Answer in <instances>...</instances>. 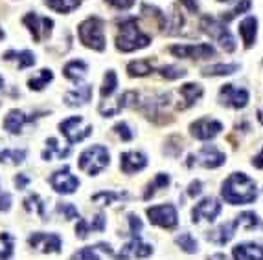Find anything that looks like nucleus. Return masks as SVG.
<instances>
[{
  "instance_id": "f257e3e1",
  "label": "nucleus",
  "mask_w": 263,
  "mask_h": 260,
  "mask_svg": "<svg viewBox=\"0 0 263 260\" xmlns=\"http://www.w3.org/2000/svg\"><path fill=\"white\" fill-rule=\"evenodd\" d=\"M224 202L230 205H245L252 204L258 196V187L254 180L249 178L245 172H234L223 182L221 189Z\"/></svg>"
},
{
  "instance_id": "f03ea898",
  "label": "nucleus",
  "mask_w": 263,
  "mask_h": 260,
  "mask_svg": "<svg viewBox=\"0 0 263 260\" xmlns=\"http://www.w3.org/2000/svg\"><path fill=\"white\" fill-rule=\"evenodd\" d=\"M149 44H151V37L142 33L136 18L131 17L120 22V33L116 37V48L120 52L129 53V52H135V50L147 48Z\"/></svg>"
},
{
  "instance_id": "7ed1b4c3",
  "label": "nucleus",
  "mask_w": 263,
  "mask_h": 260,
  "mask_svg": "<svg viewBox=\"0 0 263 260\" xmlns=\"http://www.w3.org/2000/svg\"><path fill=\"white\" fill-rule=\"evenodd\" d=\"M79 40L90 50L103 52L105 50V35H103V20L98 17H90L78 26Z\"/></svg>"
},
{
  "instance_id": "20e7f679",
  "label": "nucleus",
  "mask_w": 263,
  "mask_h": 260,
  "mask_svg": "<svg viewBox=\"0 0 263 260\" xmlns=\"http://www.w3.org/2000/svg\"><path fill=\"white\" fill-rule=\"evenodd\" d=\"M109 167V150L101 145L88 147L79 156V169L87 172L88 176H98L101 170Z\"/></svg>"
},
{
  "instance_id": "39448f33",
  "label": "nucleus",
  "mask_w": 263,
  "mask_h": 260,
  "mask_svg": "<svg viewBox=\"0 0 263 260\" xmlns=\"http://www.w3.org/2000/svg\"><path fill=\"white\" fill-rule=\"evenodd\" d=\"M201 28L204 33L210 35L212 39H215L223 46L224 52L232 53L236 50V39H234L232 33L227 30V26L221 20H215L214 17H208L206 15V17L201 18Z\"/></svg>"
},
{
  "instance_id": "423d86ee",
  "label": "nucleus",
  "mask_w": 263,
  "mask_h": 260,
  "mask_svg": "<svg viewBox=\"0 0 263 260\" xmlns=\"http://www.w3.org/2000/svg\"><path fill=\"white\" fill-rule=\"evenodd\" d=\"M83 125V117L74 116V117H68L65 121L59 123V130H61V134L66 138L68 145H74L78 141H83L85 138L92 134V125H87L81 128Z\"/></svg>"
},
{
  "instance_id": "0eeeda50",
  "label": "nucleus",
  "mask_w": 263,
  "mask_h": 260,
  "mask_svg": "<svg viewBox=\"0 0 263 260\" xmlns=\"http://www.w3.org/2000/svg\"><path fill=\"white\" fill-rule=\"evenodd\" d=\"M227 161V156L223 152H219L214 145H206L202 147L197 154H192L186 161L188 167H193V165H201V167H206V169H217L221 165H224Z\"/></svg>"
},
{
  "instance_id": "6e6552de",
  "label": "nucleus",
  "mask_w": 263,
  "mask_h": 260,
  "mask_svg": "<svg viewBox=\"0 0 263 260\" xmlns=\"http://www.w3.org/2000/svg\"><path fill=\"white\" fill-rule=\"evenodd\" d=\"M147 216L149 222L158 227H164V229H173V227L179 224V216H177V209L175 205L166 204V205H155V207L147 209Z\"/></svg>"
},
{
  "instance_id": "1a4fd4ad",
  "label": "nucleus",
  "mask_w": 263,
  "mask_h": 260,
  "mask_svg": "<svg viewBox=\"0 0 263 260\" xmlns=\"http://www.w3.org/2000/svg\"><path fill=\"white\" fill-rule=\"evenodd\" d=\"M170 52L179 59H210L215 55V48L212 44H180L171 46Z\"/></svg>"
},
{
  "instance_id": "9d476101",
  "label": "nucleus",
  "mask_w": 263,
  "mask_h": 260,
  "mask_svg": "<svg viewBox=\"0 0 263 260\" xmlns=\"http://www.w3.org/2000/svg\"><path fill=\"white\" fill-rule=\"evenodd\" d=\"M22 24L30 30L31 37L35 42H41L43 37H50L53 28V20L48 17H39L37 13H28L26 17L22 18Z\"/></svg>"
},
{
  "instance_id": "9b49d317",
  "label": "nucleus",
  "mask_w": 263,
  "mask_h": 260,
  "mask_svg": "<svg viewBox=\"0 0 263 260\" xmlns=\"http://www.w3.org/2000/svg\"><path fill=\"white\" fill-rule=\"evenodd\" d=\"M50 185H52L59 194H72L79 187V180L70 172L68 167H63V169L55 170V172L50 176Z\"/></svg>"
},
{
  "instance_id": "f8f14e48",
  "label": "nucleus",
  "mask_w": 263,
  "mask_h": 260,
  "mask_svg": "<svg viewBox=\"0 0 263 260\" xmlns=\"http://www.w3.org/2000/svg\"><path fill=\"white\" fill-rule=\"evenodd\" d=\"M221 204L217 202L215 198L208 196V198L201 200L192 211V222L193 224H199L201 220H206V222H214L215 218L221 214Z\"/></svg>"
},
{
  "instance_id": "ddd939ff",
  "label": "nucleus",
  "mask_w": 263,
  "mask_h": 260,
  "mask_svg": "<svg viewBox=\"0 0 263 260\" xmlns=\"http://www.w3.org/2000/svg\"><path fill=\"white\" fill-rule=\"evenodd\" d=\"M219 101L224 106L232 109H245L249 104V92L245 88H237L234 84H224L219 92Z\"/></svg>"
},
{
  "instance_id": "4468645a",
  "label": "nucleus",
  "mask_w": 263,
  "mask_h": 260,
  "mask_svg": "<svg viewBox=\"0 0 263 260\" xmlns=\"http://www.w3.org/2000/svg\"><path fill=\"white\" fill-rule=\"evenodd\" d=\"M190 130H192L193 138L206 141V139H212L219 134L223 130V123L215 121V119H208V117H201V119H197L195 123L190 125Z\"/></svg>"
},
{
  "instance_id": "2eb2a0df",
  "label": "nucleus",
  "mask_w": 263,
  "mask_h": 260,
  "mask_svg": "<svg viewBox=\"0 0 263 260\" xmlns=\"http://www.w3.org/2000/svg\"><path fill=\"white\" fill-rule=\"evenodd\" d=\"M28 244H30L33 249H39V251H43V253L61 251V239H59V234H53V233H33V234H30Z\"/></svg>"
},
{
  "instance_id": "dca6fc26",
  "label": "nucleus",
  "mask_w": 263,
  "mask_h": 260,
  "mask_svg": "<svg viewBox=\"0 0 263 260\" xmlns=\"http://www.w3.org/2000/svg\"><path fill=\"white\" fill-rule=\"evenodd\" d=\"M153 253V247L149 244H144L140 239V234H131V242H127L122 247V251L116 255V260H127L131 256L136 258H145Z\"/></svg>"
},
{
  "instance_id": "f3484780",
  "label": "nucleus",
  "mask_w": 263,
  "mask_h": 260,
  "mask_svg": "<svg viewBox=\"0 0 263 260\" xmlns=\"http://www.w3.org/2000/svg\"><path fill=\"white\" fill-rule=\"evenodd\" d=\"M147 165V158L142 152H123L120 156V167L125 174H133L142 170Z\"/></svg>"
},
{
  "instance_id": "a211bd4d",
  "label": "nucleus",
  "mask_w": 263,
  "mask_h": 260,
  "mask_svg": "<svg viewBox=\"0 0 263 260\" xmlns=\"http://www.w3.org/2000/svg\"><path fill=\"white\" fill-rule=\"evenodd\" d=\"M234 260H263V246L254 242L237 244L232 251Z\"/></svg>"
},
{
  "instance_id": "6ab92c4d",
  "label": "nucleus",
  "mask_w": 263,
  "mask_h": 260,
  "mask_svg": "<svg viewBox=\"0 0 263 260\" xmlns=\"http://www.w3.org/2000/svg\"><path fill=\"white\" fill-rule=\"evenodd\" d=\"M35 117H28L26 114L22 112V110H9V114L6 116V119H4V128L8 130L9 134H21L22 132V126L26 125V123H30V121H33Z\"/></svg>"
},
{
  "instance_id": "aec40b11",
  "label": "nucleus",
  "mask_w": 263,
  "mask_h": 260,
  "mask_svg": "<svg viewBox=\"0 0 263 260\" xmlns=\"http://www.w3.org/2000/svg\"><path fill=\"white\" fill-rule=\"evenodd\" d=\"M179 92H180V96H182V101H184V103L177 104L179 110L190 109V106H193V104L197 103V99L202 97V86L201 84H195V82H186V84L180 86Z\"/></svg>"
},
{
  "instance_id": "412c9836",
  "label": "nucleus",
  "mask_w": 263,
  "mask_h": 260,
  "mask_svg": "<svg viewBox=\"0 0 263 260\" xmlns=\"http://www.w3.org/2000/svg\"><path fill=\"white\" fill-rule=\"evenodd\" d=\"M237 227H239V226H237V220L224 222V224H221V226L217 227L215 231H212L206 239L212 240V242H215V244H219V246H224V244H228L230 240L234 239V234H236Z\"/></svg>"
},
{
  "instance_id": "4be33fe9",
  "label": "nucleus",
  "mask_w": 263,
  "mask_h": 260,
  "mask_svg": "<svg viewBox=\"0 0 263 260\" xmlns=\"http://www.w3.org/2000/svg\"><path fill=\"white\" fill-rule=\"evenodd\" d=\"M92 97V86L90 84H81V86L74 88V90L65 94V103L68 106H83L90 101Z\"/></svg>"
},
{
  "instance_id": "5701e85b",
  "label": "nucleus",
  "mask_w": 263,
  "mask_h": 260,
  "mask_svg": "<svg viewBox=\"0 0 263 260\" xmlns=\"http://www.w3.org/2000/svg\"><path fill=\"white\" fill-rule=\"evenodd\" d=\"M256 33H258V20L254 17H247L239 24V35L245 42V48H252V44L256 42Z\"/></svg>"
},
{
  "instance_id": "b1692460",
  "label": "nucleus",
  "mask_w": 263,
  "mask_h": 260,
  "mask_svg": "<svg viewBox=\"0 0 263 260\" xmlns=\"http://www.w3.org/2000/svg\"><path fill=\"white\" fill-rule=\"evenodd\" d=\"M87 70H88V66L85 64L83 61H70V62H66L65 64L63 74H65L66 79H70V81L81 82L85 75H87Z\"/></svg>"
},
{
  "instance_id": "393cba45",
  "label": "nucleus",
  "mask_w": 263,
  "mask_h": 260,
  "mask_svg": "<svg viewBox=\"0 0 263 260\" xmlns=\"http://www.w3.org/2000/svg\"><path fill=\"white\" fill-rule=\"evenodd\" d=\"M4 61H11V59H17V64L18 70H26L30 66L35 64V55L28 50H22V52H6L4 55Z\"/></svg>"
},
{
  "instance_id": "a878e982",
  "label": "nucleus",
  "mask_w": 263,
  "mask_h": 260,
  "mask_svg": "<svg viewBox=\"0 0 263 260\" xmlns=\"http://www.w3.org/2000/svg\"><path fill=\"white\" fill-rule=\"evenodd\" d=\"M81 0H44V6L57 11V13H70L76 8H79Z\"/></svg>"
},
{
  "instance_id": "bb28decb",
  "label": "nucleus",
  "mask_w": 263,
  "mask_h": 260,
  "mask_svg": "<svg viewBox=\"0 0 263 260\" xmlns=\"http://www.w3.org/2000/svg\"><path fill=\"white\" fill-rule=\"evenodd\" d=\"M127 72L131 77H144L153 72V62L144 59V61H133L127 64Z\"/></svg>"
},
{
  "instance_id": "cd10ccee",
  "label": "nucleus",
  "mask_w": 263,
  "mask_h": 260,
  "mask_svg": "<svg viewBox=\"0 0 263 260\" xmlns=\"http://www.w3.org/2000/svg\"><path fill=\"white\" fill-rule=\"evenodd\" d=\"M237 70H239V64H214V66H206V68H202L201 74L204 77H215V75H232L236 74Z\"/></svg>"
},
{
  "instance_id": "c85d7f7f",
  "label": "nucleus",
  "mask_w": 263,
  "mask_h": 260,
  "mask_svg": "<svg viewBox=\"0 0 263 260\" xmlns=\"http://www.w3.org/2000/svg\"><path fill=\"white\" fill-rule=\"evenodd\" d=\"M46 150H43V160L50 161L53 158V154H57V158L59 160H63V158H66L68 154H70V148H59V143H57L55 138H50L48 141H46Z\"/></svg>"
},
{
  "instance_id": "c756f323",
  "label": "nucleus",
  "mask_w": 263,
  "mask_h": 260,
  "mask_svg": "<svg viewBox=\"0 0 263 260\" xmlns=\"http://www.w3.org/2000/svg\"><path fill=\"white\" fill-rule=\"evenodd\" d=\"M53 79V74H52V70L48 68H43L39 72V75L37 77H31L30 81H28V86H30V90H43L44 86H48V82Z\"/></svg>"
},
{
  "instance_id": "7c9ffc66",
  "label": "nucleus",
  "mask_w": 263,
  "mask_h": 260,
  "mask_svg": "<svg viewBox=\"0 0 263 260\" xmlns=\"http://www.w3.org/2000/svg\"><path fill=\"white\" fill-rule=\"evenodd\" d=\"M24 209L28 212H37L41 220H46V212H44V202L41 200L39 194H30L24 200Z\"/></svg>"
},
{
  "instance_id": "2f4dec72",
  "label": "nucleus",
  "mask_w": 263,
  "mask_h": 260,
  "mask_svg": "<svg viewBox=\"0 0 263 260\" xmlns=\"http://www.w3.org/2000/svg\"><path fill=\"white\" fill-rule=\"evenodd\" d=\"M167 185H170V176H167V174H164V172L157 174L153 182H151L149 185H147V189H145L144 200H149L151 196H153L155 192L158 191V189H166Z\"/></svg>"
},
{
  "instance_id": "473e14b6",
  "label": "nucleus",
  "mask_w": 263,
  "mask_h": 260,
  "mask_svg": "<svg viewBox=\"0 0 263 260\" xmlns=\"http://www.w3.org/2000/svg\"><path fill=\"white\" fill-rule=\"evenodd\" d=\"M175 242H177V246H179L180 249H182V251L190 253V255H193V253L199 251L197 240L193 239V236L190 233H180L179 236L175 239Z\"/></svg>"
},
{
  "instance_id": "72a5a7b5",
  "label": "nucleus",
  "mask_w": 263,
  "mask_h": 260,
  "mask_svg": "<svg viewBox=\"0 0 263 260\" xmlns=\"http://www.w3.org/2000/svg\"><path fill=\"white\" fill-rule=\"evenodd\" d=\"M122 198H127V192L101 191V192H98V194L92 196V202H94V204H100V205H110L112 202H116V200H122Z\"/></svg>"
},
{
  "instance_id": "f704fd0d",
  "label": "nucleus",
  "mask_w": 263,
  "mask_h": 260,
  "mask_svg": "<svg viewBox=\"0 0 263 260\" xmlns=\"http://www.w3.org/2000/svg\"><path fill=\"white\" fill-rule=\"evenodd\" d=\"M237 220V226H243L247 227V229H261V222H259L258 214L256 212H241L239 216H236Z\"/></svg>"
},
{
  "instance_id": "c9c22d12",
  "label": "nucleus",
  "mask_w": 263,
  "mask_h": 260,
  "mask_svg": "<svg viewBox=\"0 0 263 260\" xmlns=\"http://www.w3.org/2000/svg\"><path fill=\"white\" fill-rule=\"evenodd\" d=\"M26 160V150L24 148H13V150H4L0 152V163H13L18 165Z\"/></svg>"
},
{
  "instance_id": "e433bc0d",
  "label": "nucleus",
  "mask_w": 263,
  "mask_h": 260,
  "mask_svg": "<svg viewBox=\"0 0 263 260\" xmlns=\"http://www.w3.org/2000/svg\"><path fill=\"white\" fill-rule=\"evenodd\" d=\"M250 8H252V2H250V0H241V2H239V4H237L234 9H230V11H227V13L221 15V22H223V24H227V22L234 20L237 15L247 13Z\"/></svg>"
},
{
  "instance_id": "4c0bfd02",
  "label": "nucleus",
  "mask_w": 263,
  "mask_h": 260,
  "mask_svg": "<svg viewBox=\"0 0 263 260\" xmlns=\"http://www.w3.org/2000/svg\"><path fill=\"white\" fill-rule=\"evenodd\" d=\"M118 86V79H116V74H114L112 70H109L105 74V79H103V86H101V97L105 99V97H110L114 94Z\"/></svg>"
},
{
  "instance_id": "58836bf2",
  "label": "nucleus",
  "mask_w": 263,
  "mask_h": 260,
  "mask_svg": "<svg viewBox=\"0 0 263 260\" xmlns=\"http://www.w3.org/2000/svg\"><path fill=\"white\" fill-rule=\"evenodd\" d=\"M136 101H138V94L133 90L125 92V94H122V97L118 99V104H116V114L120 112V110L123 109H129V106H136Z\"/></svg>"
},
{
  "instance_id": "ea45409f",
  "label": "nucleus",
  "mask_w": 263,
  "mask_h": 260,
  "mask_svg": "<svg viewBox=\"0 0 263 260\" xmlns=\"http://www.w3.org/2000/svg\"><path fill=\"white\" fill-rule=\"evenodd\" d=\"M158 72H160V75H162V77L170 79V81H175V79H180V77H184V75H186L184 68H179V66H173V64L162 66Z\"/></svg>"
},
{
  "instance_id": "a19ab883",
  "label": "nucleus",
  "mask_w": 263,
  "mask_h": 260,
  "mask_svg": "<svg viewBox=\"0 0 263 260\" xmlns=\"http://www.w3.org/2000/svg\"><path fill=\"white\" fill-rule=\"evenodd\" d=\"M72 260H100V256L96 255V247L88 246V247H83L81 251L74 253Z\"/></svg>"
},
{
  "instance_id": "79ce46f5",
  "label": "nucleus",
  "mask_w": 263,
  "mask_h": 260,
  "mask_svg": "<svg viewBox=\"0 0 263 260\" xmlns=\"http://www.w3.org/2000/svg\"><path fill=\"white\" fill-rule=\"evenodd\" d=\"M57 212H61L66 220H74V218H79L78 209L72 204H57Z\"/></svg>"
},
{
  "instance_id": "37998d69",
  "label": "nucleus",
  "mask_w": 263,
  "mask_h": 260,
  "mask_svg": "<svg viewBox=\"0 0 263 260\" xmlns=\"http://www.w3.org/2000/svg\"><path fill=\"white\" fill-rule=\"evenodd\" d=\"M114 132L122 138V141H131L133 139V132L127 123H116V125H114Z\"/></svg>"
},
{
  "instance_id": "c03bdc74",
  "label": "nucleus",
  "mask_w": 263,
  "mask_h": 260,
  "mask_svg": "<svg viewBox=\"0 0 263 260\" xmlns=\"http://www.w3.org/2000/svg\"><path fill=\"white\" fill-rule=\"evenodd\" d=\"M105 224H107L105 214L100 212V214H96V218H94L92 224H88V227H90V231H98V233H101V231L105 229Z\"/></svg>"
},
{
  "instance_id": "a18cd8bd",
  "label": "nucleus",
  "mask_w": 263,
  "mask_h": 260,
  "mask_svg": "<svg viewBox=\"0 0 263 260\" xmlns=\"http://www.w3.org/2000/svg\"><path fill=\"white\" fill-rule=\"evenodd\" d=\"M88 233H90V227H88V222L83 220V218H79L78 220V226H76V234H78V239H87Z\"/></svg>"
},
{
  "instance_id": "49530a36",
  "label": "nucleus",
  "mask_w": 263,
  "mask_h": 260,
  "mask_svg": "<svg viewBox=\"0 0 263 260\" xmlns=\"http://www.w3.org/2000/svg\"><path fill=\"white\" fill-rule=\"evenodd\" d=\"M105 2H107V4L112 6V8L125 11V9H129V8H133V6H135L136 0H105Z\"/></svg>"
},
{
  "instance_id": "de8ad7c7",
  "label": "nucleus",
  "mask_w": 263,
  "mask_h": 260,
  "mask_svg": "<svg viewBox=\"0 0 263 260\" xmlns=\"http://www.w3.org/2000/svg\"><path fill=\"white\" fill-rule=\"evenodd\" d=\"M201 191H202V183L199 182H192L190 183V187H188V196H192V198H195V196H199L201 194Z\"/></svg>"
},
{
  "instance_id": "09e8293b",
  "label": "nucleus",
  "mask_w": 263,
  "mask_h": 260,
  "mask_svg": "<svg viewBox=\"0 0 263 260\" xmlns=\"http://www.w3.org/2000/svg\"><path fill=\"white\" fill-rule=\"evenodd\" d=\"M180 4L184 6L186 9H188L190 13L197 15L199 13V6H197V0H179Z\"/></svg>"
},
{
  "instance_id": "8fccbe9b",
  "label": "nucleus",
  "mask_w": 263,
  "mask_h": 260,
  "mask_svg": "<svg viewBox=\"0 0 263 260\" xmlns=\"http://www.w3.org/2000/svg\"><path fill=\"white\" fill-rule=\"evenodd\" d=\"M11 207V196L0 191V211H9Z\"/></svg>"
},
{
  "instance_id": "3c124183",
  "label": "nucleus",
  "mask_w": 263,
  "mask_h": 260,
  "mask_svg": "<svg viewBox=\"0 0 263 260\" xmlns=\"http://www.w3.org/2000/svg\"><path fill=\"white\" fill-rule=\"evenodd\" d=\"M28 183H30V178H28L26 174H18L17 178H15V187L17 189H26Z\"/></svg>"
},
{
  "instance_id": "603ef678",
  "label": "nucleus",
  "mask_w": 263,
  "mask_h": 260,
  "mask_svg": "<svg viewBox=\"0 0 263 260\" xmlns=\"http://www.w3.org/2000/svg\"><path fill=\"white\" fill-rule=\"evenodd\" d=\"M11 255H13V244L0 251V260H9L11 258Z\"/></svg>"
},
{
  "instance_id": "864d4df0",
  "label": "nucleus",
  "mask_w": 263,
  "mask_h": 260,
  "mask_svg": "<svg viewBox=\"0 0 263 260\" xmlns=\"http://www.w3.org/2000/svg\"><path fill=\"white\" fill-rule=\"evenodd\" d=\"M252 165H254L256 169H263V148H261V152H259L258 156L252 160Z\"/></svg>"
},
{
  "instance_id": "5fc2aeb1",
  "label": "nucleus",
  "mask_w": 263,
  "mask_h": 260,
  "mask_svg": "<svg viewBox=\"0 0 263 260\" xmlns=\"http://www.w3.org/2000/svg\"><path fill=\"white\" fill-rule=\"evenodd\" d=\"M96 249H101V251L109 253V255H112V247L109 246V244H98V246H94Z\"/></svg>"
},
{
  "instance_id": "6e6d98bb",
  "label": "nucleus",
  "mask_w": 263,
  "mask_h": 260,
  "mask_svg": "<svg viewBox=\"0 0 263 260\" xmlns=\"http://www.w3.org/2000/svg\"><path fill=\"white\" fill-rule=\"evenodd\" d=\"M208 260H227V255L224 253H217V255H212Z\"/></svg>"
},
{
  "instance_id": "4d7b16f0",
  "label": "nucleus",
  "mask_w": 263,
  "mask_h": 260,
  "mask_svg": "<svg viewBox=\"0 0 263 260\" xmlns=\"http://www.w3.org/2000/svg\"><path fill=\"white\" fill-rule=\"evenodd\" d=\"M258 121L263 125V109H259V110H258Z\"/></svg>"
},
{
  "instance_id": "13d9d810",
  "label": "nucleus",
  "mask_w": 263,
  "mask_h": 260,
  "mask_svg": "<svg viewBox=\"0 0 263 260\" xmlns=\"http://www.w3.org/2000/svg\"><path fill=\"white\" fill-rule=\"evenodd\" d=\"M4 37H6V35H4V31H2V30H0V40H2V39H4Z\"/></svg>"
},
{
  "instance_id": "bf43d9fd",
  "label": "nucleus",
  "mask_w": 263,
  "mask_h": 260,
  "mask_svg": "<svg viewBox=\"0 0 263 260\" xmlns=\"http://www.w3.org/2000/svg\"><path fill=\"white\" fill-rule=\"evenodd\" d=\"M2 86H4V79L0 77V88H2Z\"/></svg>"
},
{
  "instance_id": "052dcab7",
  "label": "nucleus",
  "mask_w": 263,
  "mask_h": 260,
  "mask_svg": "<svg viewBox=\"0 0 263 260\" xmlns=\"http://www.w3.org/2000/svg\"><path fill=\"white\" fill-rule=\"evenodd\" d=\"M219 2H230V0H219Z\"/></svg>"
}]
</instances>
